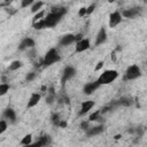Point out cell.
Segmentation results:
<instances>
[{"mask_svg":"<svg viewBox=\"0 0 147 147\" xmlns=\"http://www.w3.org/2000/svg\"><path fill=\"white\" fill-rule=\"evenodd\" d=\"M51 137L48 136V134H45V136H42L40 139H39V141H40V144H41V146L44 147V146H47L49 142H51Z\"/></svg>","mask_w":147,"mask_h":147,"instance_id":"obj_24","label":"cell"},{"mask_svg":"<svg viewBox=\"0 0 147 147\" xmlns=\"http://www.w3.org/2000/svg\"><path fill=\"white\" fill-rule=\"evenodd\" d=\"M36 46V41L33 38L31 37H25L23 38L20 44H18V51H28V49H31V48H34Z\"/></svg>","mask_w":147,"mask_h":147,"instance_id":"obj_8","label":"cell"},{"mask_svg":"<svg viewBox=\"0 0 147 147\" xmlns=\"http://www.w3.org/2000/svg\"><path fill=\"white\" fill-rule=\"evenodd\" d=\"M91 127V122L87 119V121H82V123H80V129L82 130H84V131H86V130H88Z\"/></svg>","mask_w":147,"mask_h":147,"instance_id":"obj_28","label":"cell"},{"mask_svg":"<svg viewBox=\"0 0 147 147\" xmlns=\"http://www.w3.org/2000/svg\"><path fill=\"white\" fill-rule=\"evenodd\" d=\"M44 17H45V10L41 9L40 11H38L37 14L33 15V17H32V23H36V22H38V21H41Z\"/></svg>","mask_w":147,"mask_h":147,"instance_id":"obj_22","label":"cell"},{"mask_svg":"<svg viewBox=\"0 0 147 147\" xmlns=\"http://www.w3.org/2000/svg\"><path fill=\"white\" fill-rule=\"evenodd\" d=\"M22 67H23V62H22L21 60H14V61H11V62L8 64L7 69H8L9 71H16V70H18V69L22 68Z\"/></svg>","mask_w":147,"mask_h":147,"instance_id":"obj_17","label":"cell"},{"mask_svg":"<svg viewBox=\"0 0 147 147\" xmlns=\"http://www.w3.org/2000/svg\"><path fill=\"white\" fill-rule=\"evenodd\" d=\"M7 129H8V122L5 121L3 118L0 119V134L5 133V132L7 131Z\"/></svg>","mask_w":147,"mask_h":147,"instance_id":"obj_25","label":"cell"},{"mask_svg":"<svg viewBox=\"0 0 147 147\" xmlns=\"http://www.w3.org/2000/svg\"><path fill=\"white\" fill-rule=\"evenodd\" d=\"M55 101V93H48L46 94V103L47 105H53Z\"/></svg>","mask_w":147,"mask_h":147,"instance_id":"obj_27","label":"cell"},{"mask_svg":"<svg viewBox=\"0 0 147 147\" xmlns=\"http://www.w3.org/2000/svg\"><path fill=\"white\" fill-rule=\"evenodd\" d=\"M121 14H122V17H124V18H136L140 14V9L139 8H129V9L122 10Z\"/></svg>","mask_w":147,"mask_h":147,"instance_id":"obj_16","label":"cell"},{"mask_svg":"<svg viewBox=\"0 0 147 147\" xmlns=\"http://www.w3.org/2000/svg\"><path fill=\"white\" fill-rule=\"evenodd\" d=\"M32 28H33L34 30H42V29H45L44 18H42L41 21H38V22H36V23H32Z\"/></svg>","mask_w":147,"mask_h":147,"instance_id":"obj_26","label":"cell"},{"mask_svg":"<svg viewBox=\"0 0 147 147\" xmlns=\"http://www.w3.org/2000/svg\"><path fill=\"white\" fill-rule=\"evenodd\" d=\"M117 78H118V72H117V70H115V69H107V70L102 71V72L99 75L96 82H98V84L101 86V85L111 84V83H114Z\"/></svg>","mask_w":147,"mask_h":147,"instance_id":"obj_3","label":"cell"},{"mask_svg":"<svg viewBox=\"0 0 147 147\" xmlns=\"http://www.w3.org/2000/svg\"><path fill=\"white\" fill-rule=\"evenodd\" d=\"M105 131V126L103 125H94V126H91L88 130L85 131V136L88 137V138H92V137H96L99 134H101L102 132Z\"/></svg>","mask_w":147,"mask_h":147,"instance_id":"obj_13","label":"cell"},{"mask_svg":"<svg viewBox=\"0 0 147 147\" xmlns=\"http://www.w3.org/2000/svg\"><path fill=\"white\" fill-rule=\"evenodd\" d=\"M34 78H36V72H34V71L29 72V74L26 75V77H25V79H26L28 82H31V80H33Z\"/></svg>","mask_w":147,"mask_h":147,"instance_id":"obj_31","label":"cell"},{"mask_svg":"<svg viewBox=\"0 0 147 147\" xmlns=\"http://www.w3.org/2000/svg\"><path fill=\"white\" fill-rule=\"evenodd\" d=\"M115 54H116V53H115V51H114V52L111 53V60H113V61L116 60V55H115Z\"/></svg>","mask_w":147,"mask_h":147,"instance_id":"obj_37","label":"cell"},{"mask_svg":"<svg viewBox=\"0 0 147 147\" xmlns=\"http://www.w3.org/2000/svg\"><path fill=\"white\" fill-rule=\"evenodd\" d=\"M91 48V41L87 38H82L75 44V53H83Z\"/></svg>","mask_w":147,"mask_h":147,"instance_id":"obj_7","label":"cell"},{"mask_svg":"<svg viewBox=\"0 0 147 147\" xmlns=\"http://www.w3.org/2000/svg\"><path fill=\"white\" fill-rule=\"evenodd\" d=\"M99 87H100V85L98 84L96 80L88 82V83H86V84L83 86V93H84L85 95H91V94H93Z\"/></svg>","mask_w":147,"mask_h":147,"instance_id":"obj_11","label":"cell"},{"mask_svg":"<svg viewBox=\"0 0 147 147\" xmlns=\"http://www.w3.org/2000/svg\"><path fill=\"white\" fill-rule=\"evenodd\" d=\"M32 134L31 133H28V134H25L22 139H21V145L22 146H28V145H30V144H32Z\"/></svg>","mask_w":147,"mask_h":147,"instance_id":"obj_21","label":"cell"},{"mask_svg":"<svg viewBox=\"0 0 147 147\" xmlns=\"http://www.w3.org/2000/svg\"><path fill=\"white\" fill-rule=\"evenodd\" d=\"M107 38H108V34H107V30L105 26H101L95 36V41H94V45L95 46H101L102 44H105L107 41Z\"/></svg>","mask_w":147,"mask_h":147,"instance_id":"obj_10","label":"cell"},{"mask_svg":"<svg viewBox=\"0 0 147 147\" xmlns=\"http://www.w3.org/2000/svg\"><path fill=\"white\" fill-rule=\"evenodd\" d=\"M32 3H33V0H22V1H21V8L31 7Z\"/></svg>","mask_w":147,"mask_h":147,"instance_id":"obj_29","label":"cell"},{"mask_svg":"<svg viewBox=\"0 0 147 147\" xmlns=\"http://www.w3.org/2000/svg\"><path fill=\"white\" fill-rule=\"evenodd\" d=\"M86 15V7H80L79 8V10H78V16L79 17H83V16H85Z\"/></svg>","mask_w":147,"mask_h":147,"instance_id":"obj_34","label":"cell"},{"mask_svg":"<svg viewBox=\"0 0 147 147\" xmlns=\"http://www.w3.org/2000/svg\"><path fill=\"white\" fill-rule=\"evenodd\" d=\"M94 8H95V5H94V3L90 5L88 7H86V15L92 14V13H93V10H94Z\"/></svg>","mask_w":147,"mask_h":147,"instance_id":"obj_33","label":"cell"},{"mask_svg":"<svg viewBox=\"0 0 147 147\" xmlns=\"http://www.w3.org/2000/svg\"><path fill=\"white\" fill-rule=\"evenodd\" d=\"M67 13V9L65 8H55L53 9L51 13H48L45 17H44V24H45V29H51V28H54L56 26L62 16Z\"/></svg>","mask_w":147,"mask_h":147,"instance_id":"obj_1","label":"cell"},{"mask_svg":"<svg viewBox=\"0 0 147 147\" xmlns=\"http://www.w3.org/2000/svg\"><path fill=\"white\" fill-rule=\"evenodd\" d=\"M76 68L71 67V65H67L64 69H63V72H62V77H61V83L64 84L65 82L70 80L71 78H74L76 76Z\"/></svg>","mask_w":147,"mask_h":147,"instance_id":"obj_9","label":"cell"},{"mask_svg":"<svg viewBox=\"0 0 147 147\" xmlns=\"http://www.w3.org/2000/svg\"><path fill=\"white\" fill-rule=\"evenodd\" d=\"M140 76H141V69L138 64L129 65L124 72V79L125 80H134V79H138Z\"/></svg>","mask_w":147,"mask_h":147,"instance_id":"obj_5","label":"cell"},{"mask_svg":"<svg viewBox=\"0 0 147 147\" xmlns=\"http://www.w3.org/2000/svg\"><path fill=\"white\" fill-rule=\"evenodd\" d=\"M122 21H123V17H122V14L119 10H114L113 13L109 14V21H108L109 28H111V29L116 28L118 24H121Z\"/></svg>","mask_w":147,"mask_h":147,"instance_id":"obj_6","label":"cell"},{"mask_svg":"<svg viewBox=\"0 0 147 147\" xmlns=\"http://www.w3.org/2000/svg\"><path fill=\"white\" fill-rule=\"evenodd\" d=\"M40 100H41V94L40 93H38V92L31 93V95H30V98L28 100V103H26V108L28 109H31V108L36 107L40 102Z\"/></svg>","mask_w":147,"mask_h":147,"instance_id":"obj_15","label":"cell"},{"mask_svg":"<svg viewBox=\"0 0 147 147\" xmlns=\"http://www.w3.org/2000/svg\"><path fill=\"white\" fill-rule=\"evenodd\" d=\"M100 116H101V113H100V110H96V111L92 113V114L88 116V121H90L91 123H92V122H95V121L100 119Z\"/></svg>","mask_w":147,"mask_h":147,"instance_id":"obj_23","label":"cell"},{"mask_svg":"<svg viewBox=\"0 0 147 147\" xmlns=\"http://www.w3.org/2000/svg\"><path fill=\"white\" fill-rule=\"evenodd\" d=\"M3 119L8 122V124H14L16 122V111L13 108H6L3 110Z\"/></svg>","mask_w":147,"mask_h":147,"instance_id":"obj_14","label":"cell"},{"mask_svg":"<svg viewBox=\"0 0 147 147\" xmlns=\"http://www.w3.org/2000/svg\"><path fill=\"white\" fill-rule=\"evenodd\" d=\"M60 61H61V55H60L57 48L52 47L45 53V55L42 57V61H41V64L44 67H51V65H53V64H55Z\"/></svg>","mask_w":147,"mask_h":147,"instance_id":"obj_2","label":"cell"},{"mask_svg":"<svg viewBox=\"0 0 147 147\" xmlns=\"http://www.w3.org/2000/svg\"><path fill=\"white\" fill-rule=\"evenodd\" d=\"M119 106H124V107H130L132 105V98L131 96H122L118 102H117Z\"/></svg>","mask_w":147,"mask_h":147,"instance_id":"obj_19","label":"cell"},{"mask_svg":"<svg viewBox=\"0 0 147 147\" xmlns=\"http://www.w3.org/2000/svg\"><path fill=\"white\" fill-rule=\"evenodd\" d=\"M59 127H61V129H65L67 126H68V122L67 121H64V119H60L59 121V123L56 124Z\"/></svg>","mask_w":147,"mask_h":147,"instance_id":"obj_32","label":"cell"},{"mask_svg":"<svg viewBox=\"0 0 147 147\" xmlns=\"http://www.w3.org/2000/svg\"><path fill=\"white\" fill-rule=\"evenodd\" d=\"M52 121H53V123L57 124V123H59V121H60V118H59V115H57V114H54V115L52 116Z\"/></svg>","mask_w":147,"mask_h":147,"instance_id":"obj_36","label":"cell"},{"mask_svg":"<svg viewBox=\"0 0 147 147\" xmlns=\"http://www.w3.org/2000/svg\"><path fill=\"white\" fill-rule=\"evenodd\" d=\"M45 3L42 2V1H33V3H32V6L30 7V10H31V13L34 15V14H37L38 11H40L41 10V8H42V6H44Z\"/></svg>","mask_w":147,"mask_h":147,"instance_id":"obj_18","label":"cell"},{"mask_svg":"<svg viewBox=\"0 0 147 147\" xmlns=\"http://www.w3.org/2000/svg\"><path fill=\"white\" fill-rule=\"evenodd\" d=\"M103 65H105V61H99L98 63H96V65L94 67V71H99V70H101L102 68H103Z\"/></svg>","mask_w":147,"mask_h":147,"instance_id":"obj_30","label":"cell"},{"mask_svg":"<svg viewBox=\"0 0 147 147\" xmlns=\"http://www.w3.org/2000/svg\"><path fill=\"white\" fill-rule=\"evenodd\" d=\"M10 90V85L8 83H0V96L6 95Z\"/></svg>","mask_w":147,"mask_h":147,"instance_id":"obj_20","label":"cell"},{"mask_svg":"<svg viewBox=\"0 0 147 147\" xmlns=\"http://www.w3.org/2000/svg\"><path fill=\"white\" fill-rule=\"evenodd\" d=\"M121 138H122V134H116V136L114 137V139H115V140H119Z\"/></svg>","mask_w":147,"mask_h":147,"instance_id":"obj_38","label":"cell"},{"mask_svg":"<svg viewBox=\"0 0 147 147\" xmlns=\"http://www.w3.org/2000/svg\"><path fill=\"white\" fill-rule=\"evenodd\" d=\"M95 106V102L93 100H86V101H83L82 105H80V109H79V113L78 115L79 116H83V115H86L87 113H90L93 107Z\"/></svg>","mask_w":147,"mask_h":147,"instance_id":"obj_12","label":"cell"},{"mask_svg":"<svg viewBox=\"0 0 147 147\" xmlns=\"http://www.w3.org/2000/svg\"><path fill=\"white\" fill-rule=\"evenodd\" d=\"M23 147H42V146H41L40 141L38 140V141H36V142H32V144H30V145H28V146H23Z\"/></svg>","mask_w":147,"mask_h":147,"instance_id":"obj_35","label":"cell"},{"mask_svg":"<svg viewBox=\"0 0 147 147\" xmlns=\"http://www.w3.org/2000/svg\"><path fill=\"white\" fill-rule=\"evenodd\" d=\"M79 39H82L80 34H74V33H64L63 36L60 37L57 45L60 47H68L72 44H76V41H78Z\"/></svg>","mask_w":147,"mask_h":147,"instance_id":"obj_4","label":"cell"}]
</instances>
